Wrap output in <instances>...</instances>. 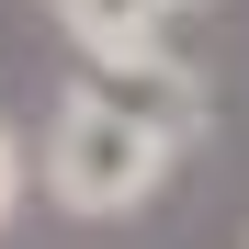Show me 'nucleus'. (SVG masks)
<instances>
[{
    "mask_svg": "<svg viewBox=\"0 0 249 249\" xmlns=\"http://www.w3.org/2000/svg\"><path fill=\"white\" fill-rule=\"evenodd\" d=\"M46 12H57V0H46Z\"/></svg>",
    "mask_w": 249,
    "mask_h": 249,
    "instance_id": "nucleus-6",
    "label": "nucleus"
},
{
    "mask_svg": "<svg viewBox=\"0 0 249 249\" xmlns=\"http://www.w3.org/2000/svg\"><path fill=\"white\" fill-rule=\"evenodd\" d=\"M68 91H91L102 113H124V124H147V136H170L181 159L215 136V91H204V68L193 57H136V68H79Z\"/></svg>",
    "mask_w": 249,
    "mask_h": 249,
    "instance_id": "nucleus-2",
    "label": "nucleus"
},
{
    "mask_svg": "<svg viewBox=\"0 0 249 249\" xmlns=\"http://www.w3.org/2000/svg\"><path fill=\"white\" fill-rule=\"evenodd\" d=\"M79 68H136V57H170V12L159 0H57Z\"/></svg>",
    "mask_w": 249,
    "mask_h": 249,
    "instance_id": "nucleus-3",
    "label": "nucleus"
},
{
    "mask_svg": "<svg viewBox=\"0 0 249 249\" xmlns=\"http://www.w3.org/2000/svg\"><path fill=\"white\" fill-rule=\"evenodd\" d=\"M159 12H193V0H159Z\"/></svg>",
    "mask_w": 249,
    "mask_h": 249,
    "instance_id": "nucleus-5",
    "label": "nucleus"
},
{
    "mask_svg": "<svg viewBox=\"0 0 249 249\" xmlns=\"http://www.w3.org/2000/svg\"><path fill=\"white\" fill-rule=\"evenodd\" d=\"M238 249H249V238H238Z\"/></svg>",
    "mask_w": 249,
    "mask_h": 249,
    "instance_id": "nucleus-7",
    "label": "nucleus"
},
{
    "mask_svg": "<svg viewBox=\"0 0 249 249\" xmlns=\"http://www.w3.org/2000/svg\"><path fill=\"white\" fill-rule=\"evenodd\" d=\"M170 170H181V147L147 136V124H124V113H102L91 91H68L57 124H46V147H34L46 204H57V215H79V227H124V215H147V204L170 193Z\"/></svg>",
    "mask_w": 249,
    "mask_h": 249,
    "instance_id": "nucleus-1",
    "label": "nucleus"
},
{
    "mask_svg": "<svg viewBox=\"0 0 249 249\" xmlns=\"http://www.w3.org/2000/svg\"><path fill=\"white\" fill-rule=\"evenodd\" d=\"M23 193H34V159H23V136H12V113H0V227L23 215Z\"/></svg>",
    "mask_w": 249,
    "mask_h": 249,
    "instance_id": "nucleus-4",
    "label": "nucleus"
}]
</instances>
